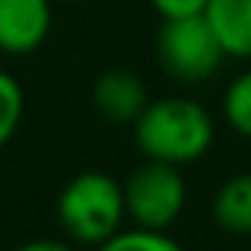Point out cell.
Listing matches in <instances>:
<instances>
[{
	"label": "cell",
	"mask_w": 251,
	"mask_h": 251,
	"mask_svg": "<svg viewBox=\"0 0 251 251\" xmlns=\"http://www.w3.org/2000/svg\"><path fill=\"white\" fill-rule=\"evenodd\" d=\"M134 143L143 159L188 166L210 153L216 137V124L201 102L188 96L150 99L134 124Z\"/></svg>",
	"instance_id": "obj_1"
},
{
	"label": "cell",
	"mask_w": 251,
	"mask_h": 251,
	"mask_svg": "<svg viewBox=\"0 0 251 251\" xmlns=\"http://www.w3.org/2000/svg\"><path fill=\"white\" fill-rule=\"evenodd\" d=\"M54 213L64 235L74 245L96 248L105 239H111L118 229H124V223H127L124 188L108 172L99 169L76 172L57 194Z\"/></svg>",
	"instance_id": "obj_2"
},
{
	"label": "cell",
	"mask_w": 251,
	"mask_h": 251,
	"mask_svg": "<svg viewBox=\"0 0 251 251\" xmlns=\"http://www.w3.org/2000/svg\"><path fill=\"white\" fill-rule=\"evenodd\" d=\"M223 57L226 51L203 13L162 19L156 32V61L172 80L203 83L220 70Z\"/></svg>",
	"instance_id": "obj_3"
},
{
	"label": "cell",
	"mask_w": 251,
	"mask_h": 251,
	"mask_svg": "<svg viewBox=\"0 0 251 251\" xmlns=\"http://www.w3.org/2000/svg\"><path fill=\"white\" fill-rule=\"evenodd\" d=\"M124 188V213L130 226L140 229H169L181 216L188 201V184L178 166L147 159L127 175Z\"/></svg>",
	"instance_id": "obj_4"
},
{
	"label": "cell",
	"mask_w": 251,
	"mask_h": 251,
	"mask_svg": "<svg viewBox=\"0 0 251 251\" xmlns=\"http://www.w3.org/2000/svg\"><path fill=\"white\" fill-rule=\"evenodd\" d=\"M51 0H0V51L23 57L51 35Z\"/></svg>",
	"instance_id": "obj_5"
},
{
	"label": "cell",
	"mask_w": 251,
	"mask_h": 251,
	"mask_svg": "<svg viewBox=\"0 0 251 251\" xmlns=\"http://www.w3.org/2000/svg\"><path fill=\"white\" fill-rule=\"evenodd\" d=\"M92 108L108 124H134L150 102V89L140 74L127 67H108L92 83Z\"/></svg>",
	"instance_id": "obj_6"
},
{
	"label": "cell",
	"mask_w": 251,
	"mask_h": 251,
	"mask_svg": "<svg viewBox=\"0 0 251 251\" xmlns=\"http://www.w3.org/2000/svg\"><path fill=\"white\" fill-rule=\"evenodd\" d=\"M203 16L226 57H251V0H210Z\"/></svg>",
	"instance_id": "obj_7"
},
{
	"label": "cell",
	"mask_w": 251,
	"mask_h": 251,
	"mask_svg": "<svg viewBox=\"0 0 251 251\" xmlns=\"http://www.w3.org/2000/svg\"><path fill=\"white\" fill-rule=\"evenodd\" d=\"M210 213L223 232L251 235V172H239L216 188Z\"/></svg>",
	"instance_id": "obj_8"
},
{
	"label": "cell",
	"mask_w": 251,
	"mask_h": 251,
	"mask_svg": "<svg viewBox=\"0 0 251 251\" xmlns=\"http://www.w3.org/2000/svg\"><path fill=\"white\" fill-rule=\"evenodd\" d=\"M96 251H184L175 239L169 235V229H118L111 239H105Z\"/></svg>",
	"instance_id": "obj_9"
},
{
	"label": "cell",
	"mask_w": 251,
	"mask_h": 251,
	"mask_svg": "<svg viewBox=\"0 0 251 251\" xmlns=\"http://www.w3.org/2000/svg\"><path fill=\"white\" fill-rule=\"evenodd\" d=\"M25 115V92L13 74L0 70V150L16 137Z\"/></svg>",
	"instance_id": "obj_10"
},
{
	"label": "cell",
	"mask_w": 251,
	"mask_h": 251,
	"mask_svg": "<svg viewBox=\"0 0 251 251\" xmlns=\"http://www.w3.org/2000/svg\"><path fill=\"white\" fill-rule=\"evenodd\" d=\"M223 118L239 137L251 140V70L239 74L232 83L226 86L223 96Z\"/></svg>",
	"instance_id": "obj_11"
},
{
	"label": "cell",
	"mask_w": 251,
	"mask_h": 251,
	"mask_svg": "<svg viewBox=\"0 0 251 251\" xmlns=\"http://www.w3.org/2000/svg\"><path fill=\"white\" fill-rule=\"evenodd\" d=\"M150 3H153V10L166 19V16H191V13H203L210 0H150Z\"/></svg>",
	"instance_id": "obj_12"
},
{
	"label": "cell",
	"mask_w": 251,
	"mask_h": 251,
	"mask_svg": "<svg viewBox=\"0 0 251 251\" xmlns=\"http://www.w3.org/2000/svg\"><path fill=\"white\" fill-rule=\"evenodd\" d=\"M13 251H76V248L70 242H57V239H32V242H23Z\"/></svg>",
	"instance_id": "obj_13"
},
{
	"label": "cell",
	"mask_w": 251,
	"mask_h": 251,
	"mask_svg": "<svg viewBox=\"0 0 251 251\" xmlns=\"http://www.w3.org/2000/svg\"><path fill=\"white\" fill-rule=\"evenodd\" d=\"M67 3H86V0H67Z\"/></svg>",
	"instance_id": "obj_14"
}]
</instances>
